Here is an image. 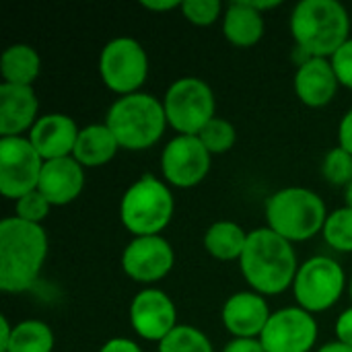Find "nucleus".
Returning <instances> with one entry per match:
<instances>
[{
	"label": "nucleus",
	"mask_w": 352,
	"mask_h": 352,
	"mask_svg": "<svg viewBox=\"0 0 352 352\" xmlns=\"http://www.w3.org/2000/svg\"><path fill=\"white\" fill-rule=\"evenodd\" d=\"M50 239L41 225L16 217L0 221V291L19 295L29 291L47 260Z\"/></svg>",
	"instance_id": "1"
},
{
	"label": "nucleus",
	"mask_w": 352,
	"mask_h": 352,
	"mask_svg": "<svg viewBox=\"0 0 352 352\" xmlns=\"http://www.w3.org/2000/svg\"><path fill=\"white\" fill-rule=\"evenodd\" d=\"M239 270L250 285L264 297H274L293 289L299 260L295 245L270 231L268 227H258L250 231L245 250L239 258Z\"/></svg>",
	"instance_id": "2"
},
{
	"label": "nucleus",
	"mask_w": 352,
	"mask_h": 352,
	"mask_svg": "<svg viewBox=\"0 0 352 352\" xmlns=\"http://www.w3.org/2000/svg\"><path fill=\"white\" fill-rule=\"evenodd\" d=\"M289 29L295 47L330 60L351 39V14L338 0H301L291 12Z\"/></svg>",
	"instance_id": "3"
},
{
	"label": "nucleus",
	"mask_w": 352,
	"mask_h": 352,
	"mask_svg": "<svg viewBox=\"0 0 352 352\" xmlns=\"http://www.w3.org/2000/svg\"><path fill=\"white\" fill-rule=\"evenodd\" d=\"M328 214L324 198L303 186L276 190L264 206L266 227L293 245L322 235Z\"/></svg>",
	"instance_id": "4"
},
{
	"label": "nucleus",
	"mask_w": 352,
	"mask_h": 352,
	"mask_svg": "<svg viewBox=\"0 0 352 352\" xmlns=\"http://www.w3.org/2000/svg\"><path fill=\"white\" fill-rule=\"evenodd\" d=\"M105 124L113 132L120 148L134 153L155 146L169 126L163 99L142 91L118 97L107 109Z\"/></svg>",
	"instance_id": "5"
},
{
	"label": "nucleus",
	"mask_w": 352,
	"mask_h": 352,
	"mask_svg": "<svg viewBox=\"0 0 352 352\" xmlns=\"http://www.w3.org/2000/svg\"><path fill=\"white\" fill-rule=\"evenodd\" d=\"M175 212V198L163 177H138L120 200V221L132 237L161 235Z\"/></svg>",
	"instance_id": "6"
},
{
	"label": "nucleus",
	"mask_w": 352,
	"mask_h": 352,
	"mask_svg": "<svg viewBox=\"0 0 352 352\" xmlns=\"http://www.w3.org/2000/svg\"><path fill=\"white\" fill-rule=\"evenodd\" d=\"M349 291V278L342 264L332 256H311L301 262L293 295L301 309L309 314H324L332 309Z\"/></svg>",
	"instance_id": "7"
},
{
	"label": "nucleus",
	"mask_w": 352,
	"mask_h": 352,
	"mask_svg": "<svg viewBox=\"0 0 352 352\" xmlns=\"http://www.w3.org/2000/svg\"><path fill=\"white\" fill-rule=\"evenodd\" d=\"M169 128L177 134L198 136L200 130L217 118V97L212 87L198 76L173 80L163 97Z\"/></svg>",
	"instance_id": "8"
},
{
	"label": "nucleus",
	"mask_w": 352,
	"mask_h": 352,
	"mask_svg": "<svg viewBox=\"0 0 352 352\" xmlns=\"http://www.w3.org/2000/svg\"><path fill=\"white\" fill-rule=\"evenodd\" d=\"M148 54L134 37H113L99 54V76L118 97L140 93L148 78Z\"/></svg>",
	"instance_id": "9"
},
{
	"label": "nucleus",
	"mask_w": 352,
	"mask_h": 352,
	"mask_svg": "<svg viewBox=\"0 0 352 352\" xmlns=\"http://www.w3.org/2000/svg\"><path fill=\"white\" fill-rule=\"evenodd\" d=\"M43 163L27 136L0 138V194L16 202L37 190Z\"/></svg>",
	"instance_id": "10"
},
{
	"label": "nucleus",
	"mask_w": 352,
	"mask_h": 352,
	"mask_svg": "<svg viewBox=\"0 0 352 352\" xmlns=\"http://www.w3.org/2000/svg\"><path fill=\"white\" fill-rule=\"evenodd\" d=\"M212 155L198 136L175 134L161 153V175L169 188L190 190L206 179Z\"/></svg>",
	"instance_id": "11"
},
{
	"label": "nucleus",
	"mask_w": 352,
	"mask_h": 352,
	"mask_svg": "<svg viewBox=\"0 0 352 352\" xmlns=\"http://www.w3.org/2000/svg\"><path fill=\"white\" fill-rule=\"evenodd\" d=\"M320 326L316 316L299 305L272 311L260 342L266 352H311L318 344Z\"/></svg>",
	"instance_id": "12"
},
{
	"label": "nucleus",
	"mask_w": 352,
	"mask_h": 352,
	"mask_svg": "<svg viewBox=\"0 0 352 352\" xmlns=\"http://www.w3.org/2000/svg\"><path fill=\"white\" fill-rule=\"evenodd\" d=\"M175 264L173 245L163 235L132 237V241L122 252L124 274L144 287L161 283Z\"/></svg>",
	"instance_id": "13"
},
{
	"label": "nucleus",
	"mask_w": 352,
	"mask_h": 352,
	"mask_svg": "<svg viewBox=\"0 0 352 352\" xmlns=\"http://www.w3.org/2000/svg\"><path fill=\"white\" fill-rule=\"evenodd\" d=\"M128 316L134 334L146 342L159 344L179 326L173 299L157 287H144L138 291L132 297Z\"/></svg>",
	"instance_id": "14"
},
{
	"label": "nucleus",
	"mask_w": 352,
	"mask_h": 352,
	"mask_svg": "<svg viewBox=\"0 0 352 352\" xmlns=\"http://www.w3.org/2000/svg\"><path fill=\"white\" fill-rule=\"evenodd\" d=\"M272 311L264 295L256 291L233 293L221 311L223 328L233 338H260Z\"/></svg>",
	"instance_id": "15"
},
{
	"label": "nucleus",
	"mask_w": 352,
	"mask_h": 352,
	"mask_svg": "<svg viewBox=\"0 0 352 352\" xmlns=\"http://www.w3.org/2000/svg\"><path fill=\"white\" fill-rule=\"evenodd\" d=\"M78 124L66 113H45L39 116L27 138L43 161H56L72 157L78 140Z\"/></svg>",
	"instance_id": "16"
},
{
	"label": "nucleus",
	"mask_w": 352,
	"mask_h": 352,
	"mask_svg": "<svg viewBox=\"0 0 352 352\" xmlns=\"http://www.w3.org/2000/svg\"><path fill=\"white\" fill-rule=\"evenodd\" d=\"M39 120V99L33 87L0 85V138L27 136Z\"/></svg>",
	"instance_id": "17"
},
{
	"label": "nucleus",
	"mask_w": 352,
	"mask_h": 352,
	"mask_svg": "<svg viewBox=\"0 0 352 352\" xmlns=\"http://www.w3.org/2000/svg\"><path fill=\"white\" fill-rule=\"evenodd\" d=\"M293 87L303 105L311 109H322L334 101L340 82L328 58H309L307 62L297 66Z\"/></svg>",
	"instance_id": "18"
},
{
	"label": "nucleus",
	"mask_w": 352,
	"mask_h": 352,
	"mask_svg": "<svg viewBox=\"0 0 352 352\" xmlns=\"http://www.w3.org/2000/svg\"><path fill=\"white\" fill-rule=\"evenodd\" d=\"M85 179V167L74 157L45 161L37 190L52 204V208L66 206L82 194Z\"/></svg>",
	"instance_id": "19"
},
{
	"label": "nucleus",
	"mask_w": 352,
	"mask_h": 352,
	"mask_svg": "<svg viewBox=\"0 0 352 352\" xmlns=\"http://www.w3.org/2000/svg\"><path fill=\"white\" fill-rule=\"evenodd\" d=\"M225 39L235 47H252L260 43L266 31L264 14L248 4V0L231 2L221 19Z\"/></svg>",
	"instance_id": "20"
},
{
	"label": "nucleus",
	"mask_w": 352,
	"mask_h": 352,
	"mask_svg": "<svg viewBox=\"0 0 352 352\" xmlns=\"http://www.w3.org/2000/svg\"><path fill=\"white\" fill-rule=\"evenodd\" d=\"M118 151H120V144L113 132L107 128L105 122H101V124H87L80 128L72 157L85 169H95V167H103L111 163Z\"/></svg>",
	"instance_id": "21"
},
{
	"label": "nucleus",
	"mask_w": 352,
	"mask_h": 352,
	"mask_svg": "<svg viewBox=\"0 0 352 352\" xmlns=\"http://www.w3.org/2000/svg\"><path fill=\"white\" fill-rule=\"evenodd\" d=\"M250 231H245L235 221H217L204 233V250L210 258L219 262H239Z\"/></svg>",
	"instance_id": "22"
},
{
	"label": "nucleus",
	"mask_w": 352,
	"mask_h": 352,
	"mask_svg": "<svg viewBox=\"0 0 352 352\" xmlns=\"http://www.w3.org/2000/svg\"><path fill=\"white\" fill-rule=\"evenodd\" d=\"M39 72H41V58L37 50L29 43H12L0 56L2 82L33 87Z\"/></svg>",
	"instance_id": "23"
},
{
	"label": "nucleus",
	"mask_w": 352,
	"mask_h": 352,
	"mask_svg": "<svg viewBox=\"0 0 352 352\" xmlns=\"http://www.w3.org/2000/svg\"><path fill=\"white\" fill-rule=\"evenodd\" d=\"M56 338L50 324L41 320H23L14 324L10 344L4 352H54Z\"/></svg>",
	"instance_id": "24"
},
{
	"label": "nucleus",
	"mask_w": 352,
	"mask_h": 352,
	"mask_svg": "<svg viewBox=\"0 0 352 352\" xmlns=\"http://www.w3.org/2000/svg\"><path fill=\"white\" fill-rule=\"evenodd\" d=\"M326 245L338 254H352V208L340 206L332 210L322 229Z\"/></svg>",
	"instance_id": "25"
},
{
	"label": "nucleus",
	"mask_w": 352,
	"mask_h": 352,
	"mask_svg": "<svg viewBox=\"0 0 352 352\" xmlns=\"http://www.w3.org/2000/svg\"><path fill=\"white\" fill-rule=\"evenodd\" d=\"M157 352H214L210 338L196 326L179 324L157 344Z\"/></svg>",
	"instance_id": "26"
},
{
	"label": "nucleus",
	"mask_w": 352,
	"mask_h": 352,
	"mask_svg": "<svg viewBox=\"0 0 352 352\" xmlns=\"http://www.w3.org/2000/svg\"><path fill=\"white\" fill-rule=\"evenodd\" d=\"M198 138H200V142L206 146V151H208L212 157H217V155L229 153V151L235 146V142H237V130H235V126H233L229 120L217 116V118H212V120L200 130Z\"/></svg>",
	"instance_id": "27"
},
{
	"label": "nucleus",
	"mask_w": 352,
	"mask_h": 352,
	"mask_svg": "<svg viewBox=\"0 0 352 352\" xmlns=\"http://www.w3.org/2000/svg\"><path fill=\"white\" fill-rule=\"evenodd\" d=\"M322 177L334 188H346L352 182V155L340 146L326 153L322 161Z\"/></svg>",
	"instance_id": "28"
},
{
	"label": "nucleus",
	"mask_w": 352,
	"mask_h": 352,
	"mask_svg": "<svg viewBox=\"0 0 352 352\" xmlns=\"http://www.w3.org/2000/svg\"><path fill=\"white\" fill-rule=\"evenodd\" d=\"M179 10L184 19L196 27H210L225 14L221 0H184Z\"/></svg>",
	"instance_id": "29"
},
{
	"label": "nucleus",
	"mask_w": 352,
	"mask_h": 352,
	"mask_svg": "<svg viewBox=\"0 0 352 352\" xmlns=\"http://www.w3.org/2000/svg\"><path fill=\"white\" fill-rule=\"evenodd\" d=\"M50 210H52V204L43 198V194L39 190H33L14 202L12 217L21 219L25 223H31V225H41L47 219Z\"/></svg>",
	"instance_id": "30"
},
{
	"label": "nucleus",
	"mask_w": 352,
	"mask_h": 352,
	"mask_svg": "<svg viewBox=\"0 0 352 352\" xmlns=\"http://www.w3.org/2000/svg\"><path fill=\"white\" fill-rule=\"evenodd\" d=\"M330 62L338 76L340 87H346L352 91V37L330 58Z\"/></svg>",
	"instance_id": "31"
},
{
	"label": "nucleus",
	"mask_w": 352,
	"mask_h": 352,
	"mask_svg": "<svg viewBox=\"0 0 352 352\" xmlns=\"http://www.w3.org/2000/svg\"><path fill=\"white\" fill-rule=\"evenodd\" d=\"M334 332H336V340L352 346V305L346 307L338 318H336V324H334Z\"/></svg>",
	"instance_id": "32"
},
{
	"label": "nucleus",
	"mask_w": 352,
	"mask_h": 352,
	"mask_svg": "<svg viewBox=\"0 0 352 352\" xmlns=\"http://www.w3.org/2000/svg\"><path fill=\"white\" fill-rule=\"evenodd\" d=\"M223 352H266L260 338H231Z\"/></svg>",
	"instance_id": "33"
},
{
	"label": "nucleus",
	"mask_w": 352,
	"mask_h": 352,
	"mask_svg": "<svg viewBox=\"0 0 352 352\" xmlns=\"http://www.w3.org/2000/svg\"><path fill=\"white\" fill-rule=\"evenodd\" d=\"M99 352H144L142 346L138 342H134L132 338H124V336H118V338H111L107 340Z\"/></svg>",
	"instance_id": "34"
},
{
	"label": "nucleus",
	"mask_w": 352,
	"mask_h": 352,
	"mask_svg": "<svg viewBox=\"0 0 352 352\" xmlns=\"http://www.w3.org/2000/svg\"><path fill=\"white\" fill-rule=\"evenodd\" d=\"M338 146L352 155V107L342 116L338 124Z\"/></svg>",
	"instance_id": "35"
},
{
	"label": "nucleus",
	"mask_w": 352,
	"mask_h": 352,
	"mask_svg": "<svg viewBox=\"0 0 352 352\" xmlns=\"http://www.w3.org/2000/svg\"><path fill=\"white\" fill-rule=\"evenodd\" d=\"M140 6L151 12H171L182 8V0H142Z\"/></svg>",
	"instance_id": "36"
},
{
	"label": "nucleus",
	"mask_w": 352,
	"mask_h": 352,
	"mask_svg": "<svg viewBox=\"0 0 352 352\" xmlns=\"http://www.w3.org/2000/svg\"><path fill=\"white\" fill-rule=\"evenodd\" d=\"M12 330H14V326L8 322V318L6 316H0V352L6 351V346L10 344Z\"/></svg>",
	"instance_id": "37"
},
{
	"label": "nucleus",
	"mask_w": 352,
	"mask_h": 352,
	"mask_svg": "<svg viewBox=\"0 0 352 352\" xmlns=\"http://www.w3.org/2000/svg\"><path fill=\"white\" fill-rule=\"evenodd\" d=\"M248 4H250L252 8H256L258 12L266 14L268 10H274V8H278L283 2H280V0H248Z\"/></svg>",
	"instance_id": "38"
},
{
	"label": "nucleus",
	"mask_w": 352,
	"mask_h": 352,
	"mask_svg": "<svg viewBox=\"0 0 352 352\" xmlns=\"http://www.w3.org/2000/svg\"><path fill=\"white\" fill-rule=\"evenodd\" d=\"M316 352H352V346H346V344L334 340V342H328V344L320 346Z\"/></svg>",
	"instance_id": "39"
},
{
	"label": "nucleus",
	"mask_w": 352,
	"mask_h": 352,
	"mask_svg": "<svg viewBox=\"0 0 352 352\" xmlns=\"http://www.w3.org/2000/svg\"><path fill=\"white\" fill-rule=\"evenodd\" d=\"M344 206L352 208V182L344 188Z\"/></svg>",
	"instance_id": "40"
},
{
	"label": "nucleus",
	"mask_w": 352,
	"mask_h": 352,
	"mask_svg": "<svg viewBox=\"0 0 352 352\" xmlns=\"http://www.w3.org/2000/svg\"><path fill=\"white\" fill-rule=\"evenodd\" d=\"M349 297H351V301H352V274H351V278H349Z\"/></svg>",
	"instance_id": "41"
}]
</instances>
